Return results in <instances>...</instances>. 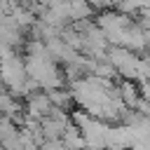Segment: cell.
<instances>
[{
    "mask_svg": "<svg viewBox=\"0 0 150 150\" xmlns=\"http://www.w3.org/2000/svg\"><path fill=\"white\" fill-rule=\"evenodd\" d=\"M42 150H68V148L63 145V141H47L42 145Z\"/></svg>",
    "mask_w": 150,
    "mask_h": 150,
    "instance_id": "obj_1",
    "label": "cell"
}]
</instances>
